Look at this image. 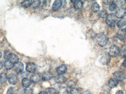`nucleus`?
<instances>
[{"instance_id":"18","label":"nucleus","mask_w":126,"mask_h":94,"mask_svg":"<svg viewBox=\"0 0 126 94\" xmlns=\"http://www.w3.org/2000/svg\"><path fill=\"white\" fill-rule=\"evenodd\" d=\"M32 0H27L24 1L21 3V5L22 8H28L32 6Z\"/></svg>"},{"instance_id":"34","label":"nucleus","mask_w":126,"mask_h":94,"mask_svg":"<svg viewBox=\"0 0 126 94\" xmlns=\"http://www.w3.org/2000/svg\"><path fill=\"white\" fill-rule=\"evenodd\" d=\"M56 90L55 88H51L48 89V93L50 94H55Z\"/></svg>"},{"instance_id":"36","label":"nucleus","mask_w":126,"mask_h":94,"mask_svg":"<svg viewBox=\"0 0 126 94\" xmlns=\"http://www.w3.org/2000/svg\"><path fill=\"white\" fill-rule=\"evenodd\" d=\"M123 58H124V60L123 61L122 65L123 67L126 69V55L123 56Z\"/></svg>"},{"instance_id":"20","label":"nucleus","mask_w":126,"mask_h":94,"mask_svg":"<svg viewBox=\"0 0 126 94\" xmlns=\"http://www.w3.org/2000/svg\"><path fill=\"white\" fill-rule=\"evenodd\" d=\"M126 24V19L123 18L120 20L117 23V26L119 28H122Z\"/></svg>"},{"instance_id":"40","label":"nucleus","mask_w":126,"mask_h":94,"mask_svg":"<svg viewBox=\"0 0 126 94\" xmlns=\"http://www.w3.org/2000/svg\"><path fill=\"white\" fill-rule=\"evenodd\" d=\"M38 94H48V93L46 91H42L40 92Z\"/></svg>"},{"instance_id":"16","label":"nucleus","mask_w":126,"mask_h":94,"mask_svg":"<svg viewBox=\"0 0 126 94\" xmlns=\"http://www.w3.org/2000/svg\"><path fill=\"white\" fill-rule=\"evenodd\" d=\"M118 84V81L114 78L111 79L108 81L109 86L111 89L115 88Z\"/></svg>"},{"instance_id":"7","label":"nucleus","mask_w":126,"mask_h":94,"mask_svg":"<svg viewBox=\"0 0 126 94\" xmlns=\"http://www.w3.org/2000/svg\"><path fill=\"white\" fill-rule=\"evenodd\" d=\"M8 80L10 84L13 85H16L18 81V77L14 73H10L9 75Z\"/></svg>"},{"instance_id":"39","label":"nucleus","mask_w":126,"mask_h":94,"mask_svg":"<svg viewBox=\"0 0 126 94\" xmlns=\"http://www.w3.org/2000/svg\"><path fill=\"white\" fill-rule=\"evenodd\" d=\"M115 94H124V92L122 90H119Z\"/></svg>"},{"instance_id":"9","label":"nucleus","mask_w":126,"mask_h":94,"mask_svg":"<svg viewBox=\"0 0 126 94\" xmlns=\"http://www.w3.org/2000/svg\"><path fill=\"white\" fill-rule=\"evenodd\" d=\"M36 65L33 63H28L26 66V70L28 73H34L36 71Z\"/></svg>"},{"instance_id":"32","label":"nucleus","mask_w":126,"mask_h":94,"mask_svg":"<svg viewBox=\"0 0 126 94\" xmlns=\"http://www.w3.org/2000/svg\"><path fill=\"white\" fill-rule=\"evenodd\" d=\"M15 89L13 87L9 88L6 94H15Z\"/></svg>"},{"instance_id":"3","label":"nucleus","mask_w":126,"mask_h":94,"mask_svg":"<svg viewBox=\"0 0 126 94\" xmlns=\"http://www.w3.org/2000/svg\"><path fill=\"white\" fill-rule=\"evenodd\" d=\"M98 44L101 47H104L107 45L108 41V39L106 35L104 34L99 35L97 38Z\"/></svg>"},{"instance_id":"21","label":"nucleus","mask_w":126,"mask_h":94,"mask_svg":"<svg viewBox=\"0 0 126 94\" xmlns=\"http://www.w3.org/2000/svg\"><path fill=\"white\" fill-rule=\"evenodd\" d=\"M83 3L81 1L77 0L75 1L74 3V7L75 9H80L82 8Z\"/></svg>"},{"instance_id":"22","label":"nucleus","mask_w":126,"mask_h":94,"mask_svg":"<svg viewBox=\"0 0 126 94\" xmlns=\"http://www.w3.org/2000/svg\"><path fill=\"white\" fill-rule=\"evenodd\" d=\"M7 79L6 74L5 73H2L0 74V83L3 84L6 82Z\"/></svg>"},{"instance_id":"17","label":"nucleus","mask_w":126,"mask_h":94,"mask_svg":"<svg viewBox=\"0 0 126 94\" xmlns=\"http://www.w3.org/2000/svg\"><path fill=\"white\" fill-rule=\"evenodd\" d=\"M22 84L25 88H28L31 85V81L27 78H24L22 80Z\"/></svg>"},{"instance_id":"30","label":"nucleus","mask_w":126,"mask_h":94,"mask_svg":"<svg viewBox=\"0 0 126 94\" xmlns=\"http://www.w3.org/2000/svg\"><path fill=\"white\" fill-rule=\"evenodd\" d=\"M41 3V1L39 0H35V1H32V6L33 8H36Z\"/></svg>"},{"instance_id":"12","label":"nucleus","mask_w":126,"mask_h":94,"mask_svg":"<svg viewBox=\"0 0 126 94\" xmlns=\"http://www.w3.org/2000/svg\"><path fill=\"white\" fill-rule=\"evenodd\" d=\"M53 77V75L51 72L48 71L45 72L42 74L41 78L44 81H46L50 80Z\"/></svg>"},{"instance_id":"1","label":"nucleus","mask_w":126,"mask_h":94,"mask_svg":"<svg viewBox=\"0 0 126 94\" xmlns=\"http://www.w3.org/2000/svg\"><path fill=\"white\" fill-rule=\"evenodd\" d=\"M115 14L111 13L106 17V22L111 28H114L115 26V23L117 20Z\"/></svg>"},{"instance_id":"10","label":"nucleus","mask_w":126,"mask_h":94,"mask_svg":"<svg viewBox=\"0 0 126 94\" xmlns=\"http://www.w3.org/2000/svg\"><path fill=\"white\" fill-rule=\"evenodd\" d=\"M67 68L66 66L64 65H62L59 66L56 69V73L60 76L63 75L66 73Z\"/></svg>"},{"instance_id":"8","label":"nucleus","mask_w":126,"mask_h":94,"mask_svg":"<svg viewBox=\"0 0 126 94\" xmlns=\"http://www.w3.org/2000/svg\"><path fill=\"white\" fill-rule=\"evenodd\" d=\"M13 67L14 68V70L16 72L20 73L22 72L24 69V66L22 62H18L14 64Z\"/></svg>"},{"instance_id":"31","label":"nucleus","mask_w":126,"mask_h":94,"mask_svg":"<svg viewBox=\"0 0 126 94\" xmlns=\"http://www.w3.org/2000/svg\"><path fill=\"white\" fill-rule=\"evenodd\" d=\"M117 7V5L114 2L110 5L109 7V10H110V11L112 12V11H114Z\"/></svg>"},{"instance_id":"25","label":"nucleus","mask_w":126,"mask_h":94,"mask_svg":"<svg viewBox=\"0 0 126 94\" xmlns=\"http://www.w3.org/2000/svg\"><path fill=\"white\" fill-rule=\"evenodd\" d=\"M107 14L108 13L107 11H106V10H103L101 11L99 13V16L101 18H104L107 17Z\"/></svg>"},{"instance_id":"11","label":"nucleus","mask_w":126,"mask_h":94,"mask_svg":"<svg viewBox=\"0 0 126 94\" xmlns=\"http://www.w3.org/2000/svg\"><path fill=\"white\" fill-rule=\"evenodd\" d=\"M126 14V9L124 8L120 9L116 12V17L119 18H122Z\"/></svg>"},{"instance_id":"26","label":"nucleus","mask_w":126,"mask_h":94,"mask_svg":"<svg viewBox=\"0 0 126 94\" xmlns=\"http://www.w3.org/2000/svg\"><path fill=\"white\" fill-rule=\"evenodd\" d=\"M59 94H69L68 89L65 87H63L60 89L59 91Z\"/></svg>"},{"instance_id":"33","label":"nucleus","mask_w":126,"mask_h":94,"mask_svg":"<svg viewBox=\"0 0 126 94\" xmlns=\"http://www.w3.org/2000/svg\"><path fill=\"white\" fill-rule=\"evenodd\" d=\"M121 52L123 55V56L124 55H126V45H124L122 46L121 50Z\"/></svg>"},{"instance_id":"42","label":"nucleus","mask_w":126,"mask_h":94,"mask_svg":"<svg viewBox=\"0 0 126 94\" xmlns=\"http://www.w3.org/2000/svg\"><path fill=\"white\" fill-rule=\"evenodd\" d=\"M2 57V53L0 51V59Z\"/></svg>"},{"instance_id":"13","label":"nucleus","mask_w":126,"mask_h":94,"mask_svg":"<svg viewBox=\"0 0 126 94\" xmlns=\"http://www.w3.org/2000/svg\"><path fill=\"white\" fill-rule=\"evenodd\" d=\"M30 79L31 82L36 83L38 82L40 80L41 76L38 73H34L31 76Z\"/></svg>"},{"instance_id":"38","label":"nucleus","mask_w":126,"mask_h":94,"mask_svg":"<svg viewBox=\"0 0 126 94\" xmlns=\"http://www.w3.org/2000/svg\"><path fill=\"white\" fill-rule=\"evenodd\" d=\"M82 94H93L90 91H85L83 92Z\"/></svg>"},{"instance_id":"29","label":"nucleus","mask_w":126,"mask_h":94,"mask_svg":"<svg viewBox=\"0 0 126 94\" xmlns=\"http://www.w3.org/2000/svg\"><path fill=\"white\" fill-rule=\"evenodd\" d=\"M114 2L115 3L117 6L121 7L124 4L125 1L124 0H117V1H114Z\"/></svg>"},{"instance_id":"14","label":"nucleus","mask_w":126,"mask_h":94,"mask_svg":"<svg viewBox=\"0 0 126 94\" xmlns=\"http://www.w3.org/2000/svg\"><path fill=\"white\" fill-rule=\"evenodd\" d=\"M18 57L16 55L14 54L10 53L9 57L8 60L12 63H17L18 61Z\"/></svg>"},{"instance_id":"35","label":"nucleus","mask_w":126,"mask_h":94,"mask_svg":"<svg viewBox=\"0 0 126 94\" xmlns=\"http://www.w3.org/2000/svg\"><path fill=\"white\" fill-rule=\"evenodd\" d=\"M11 53H10L8 51H5L4 53V59H5L8 60L9 57V55Z\"/></svg>"},{"instance_id":"24","label":"nucleus","mask_w":126,"mask_h":94,"mask_svg":"<svg viewBox=\"0 0 126 94\" xmlns=\"http://www.w3.org/2000/svg\"><path fill=\"white\" fill-rule=\"evenodd\" d=\"M66 79L65 77L63 76H60L55 79L56 82V83H65L66 81Z\"/></svg>"},{"instance_id":"5","label":"nucleus","mask_w":126,"mask_h":94,"mask_svg":"<svg viewBox=\"0 0 126 94\" xmlns=\"http://www.w3.org/2000/svg\"><path fill=\"white\" fill-rule=\"evenodd\" d=\"M114 79L118 81H122L126 79V76L124 73L122 71H117L113 74Z\"/></svg>"},{"instance_id":"28","label":"nucleus","mask_w":126,"mask_h":94,"mask_svg":"<svg viewBox=\"0 0 126 94\" xmlns=\"http://www.w3.org/2000/svg\"><path fill=\"white\" fill-rule=\"evenodd\" d=\"M67 86L68 88L71 89L74 88L76 87V83L73 81H70L68 82Z\"/></svg>"},{"instance_id":"27","label":"nucleus","mask_w":126,"mask_h":94,"mask_svg":"<svg viewBox=\"0 0 126 94\" xmlns=\"http://www.w3.org/2000/svg\"><path fill=\"white\" fill-rule=\"evenodd\" d=\"M70 94H81V91L78 89H72L70 92Z\"/></svg>"},{"instance_id":"41","label":"nucleus","mask_w":126,"mask_h":94,"mask_svg":"<svg viewBox=\"0 0 126 94\" xmlns=\"http://www.w3.org/2000/svg\"><path fill=\"white\" fill-rule=\"evenodd\" d=\"M3 67V63L1 61H0V69L2 68Z\"/></svg>"},{"instance_id":"23","label":"nucleus","mask_w":126,"mask_h":94,"mask_svg":"<svg viewBox=\"0 0 126 94\" xmlns=\"http://www.w3.org/2000/svg\"><path fill=\"white\" fill-rule=\"evenodd\" d=\"M91 8L92 10L94 12H98L100 9L99 5L96 2L93 3L91 5Z\"/></svg>"},{"instance_id":"19","label":"nucleus","mask_w":126,"mask_h":94,"mask_svg":"<svg viewBox=\"0 0 126 94\" xmlns=\"http://www.w3.org/2000/svg\"><path fill=\"white\" fill-rule=\"evenodd\" d=\"M4 65L5 69L6 70H9L13 68L14 64H13V63H12L11 61L8 60L5 62Z\"/></svg>"},{"instance_id":"15","label":"nucleus","mask_w":126,"mask_h":94,"mask_svg":"<svg viewBox=\"0 0 126 94\" xmlns=\"http://www.w3.org/2000/svg\"><path fill=\"white\" fill-rule=\"evenodd\" d=\"M62 4V1L61 0H56L52 5V8L54 10H57L61 8Z\"/></svg>"},{"instance_id":"6","label":"nucleus","mask_w":126,"mask_h":94,"mask_svg":"<svg viewBox=\"0 0 126 94\" xmlns=\"http://www.w3.org/2000/svg\"><path fill=\"white\" fill-rule=\"evenodd\" d=\"M117 37L120 41H124L126 39V29L119 30L117 33Z\"/></svg>"},{"instance_id":"2","label":"nucleus","mask_w":126,"mask_h":94,"mask_svg":"<svg viewBox=\"0 0 126 94\" xmlns=\"http://www.w3.org/2000/svg\"><path fill=\"white\" fill-rule=\"evenodd\" d=\"M111 60V56L109 53L104 52L102 54L99 59V63L103 65H107L109 64Z\"/></svg>"},{"instance_id":"4","label":"nucleus","mask_w":126,"mask_h":94,"mask_svg":"<svg viewBox=\"0 0 126 94\" xmlns=\"http://www.w3.org/2000/svg\"><path fill=\"white\" fill-rule=\"evenodd\" d=\"M120 49L118 46L112 45L109 48V54L112 57H116L118 56L120 53Z\"/></svg>"},{"instance_id":"37","label":"nucleus","mask_w":126,"mask_h":94,"mask_svg":"<svg viewBox=\"0 0 126 94\" xmlns=\"http://www.w3.org/2000/svg\"><path fill=\"white\" fill-rule=\"evenodd\" d=\"M114 1L113 0H104L103 1L104 4L106 5H110L112 3L114 2Z\"/></svg>"}]
</instances>
